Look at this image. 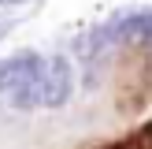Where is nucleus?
<instances>
[{
	"label": "nucleus",
	"mask_w": 152,
	"mask_h": 149,
	"mask_svg": "<svg viewBox=\"0 0 152 149\" xmlns=\"http://www.w3.org/2000/svg\"><path fill=\"white\" fill-rule=\"evenodd\" d=\"M74 93V67L67 56H45L41 67V104L45 108H63Z\"/></svg>",
	"instance_id": "nucleus-1"
},
{
	"label": "nucleus",
	"mask_w": 152,
	"mask_h": 149,
	"mask_svg": "<svg viewBox=\"0 0 152 149\" xmlns=\"http://www.w3.org/2000/svg\"><path fill=\"white\" fill-rule=\"evenodd\" d=\"M41 67H45V56L34 52V49L0 60V93H11V89L26 86V82H37L41 78Z\"/></svg>",
	"instance_id": "nucleus-2"
},
{
	"label": "nucleus",
	"mask_w": 152,
	"mask_h": 149,
	"mask_svg": "<svg viewBox=\"0 0 152 149\" xmlns=\"http://www.w3.org/2000/svg\"><path fill=\"white\" fill-rule=\"evenodd\" d=\"M111 34H115V41H137L145 45L148 34H152V11L148 7H137V11H126V15H115V19H108Z\"/></svg>",
	"instance_id": "nucleus-3"
}]
</instances>
